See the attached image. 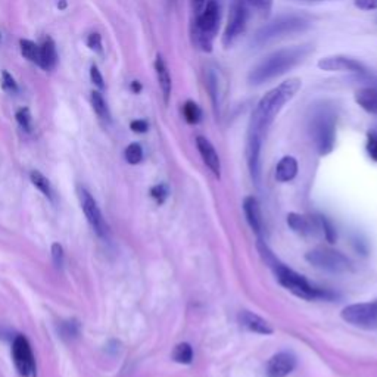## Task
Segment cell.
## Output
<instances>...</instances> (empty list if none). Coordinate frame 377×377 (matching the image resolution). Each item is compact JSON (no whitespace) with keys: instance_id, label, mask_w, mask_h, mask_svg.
Listing matches in <instances>:
<instances>
[{"instance_id":"7c38bea8","label":"cell","mask_w":377,"mask_h":377,"mask_svg":"<svg viewBox=\"0 0 377 377\" xmlns=\"http://www.w3.org/2000/svg\"><path fill=\"white\" fill-rule=\"evenodd\" d=\"M80 204L81 209L84 212V216L92 225V229L99 234V236H105L106 234V223L102 217V212H100V208L97 207V202L93 199V196L86 191V188H81L80 191Z\"/></svg>"},{"instance_id":"6da1fadb","label":"cell","mask_w":377,"mask_h":377,"mask_svg":"<svg viewBox=\"0 0 377 377\" xmlns=\"http://www.w3.org/2000/svg\"><path fill=\"white\" fill-rule=\"evenodd\" d=\"M300 87H303V81H300V79L294 77L275 86L274 89L264 95L259 99L255 111L252 112V117H250L249 134L264 137V134L270 129V125L280 114V111L296 96Z\"/></svg>"},{"instance_id":"5b68a950","label":"cell","mask_w":377,"mask_h":377,"mask_svg":"<svg viewBox=\"0 0 377 377\" xmlns=\"http://www.w3.org/2000/svg\"><path fill=\"white\" fill-rule=\"evenodd\" d=\"M311 136L320 155H329L336 142V115L332 108L320 106L311 117Z\"/></svg>"},{"instance_id":"83f0119b","label":"cell","mask_w":377,"mask_h":377,"mask_svg":"<svg viewBox=\"0 0 377 377\" xmlns=\"http://www.w3.org/2000/svg\"><path fill=\"white\" fill-rule=\"evenodd\" d=\"M173 360L180 364H191L193 360V349L188 344H180L174 348Z\"/></svg>"},{"instance_id":"ab89813d","label":"cell","mask_w":377,"mask_h":377,"mask_svg":"<svg viewBox=\"0 0 377 377\" xmlns=\"http://www.w3.org/2000/svg\"><path fill=\"white\" fill-rule=\"evenodd\" d=\"M130 129L134 131V133H146L147 131V129H149V124H147V121H145V120H134V121H131V124H130Z\"/></svg>"},{"instance_id":"1f68e13d","label":"cell","mask_w":377,"mask_h":377,"mask_svg":"<svg viewBox=\"0 0 377 377\" xmlns=\"http://www.w3.org/2000/svg\"><path fill=\"white\" fill-rule=\"evenodd\" d=\"M168 186L167 184H157L150 188V195L157 200L158 204H164L166 199L168 198Z\"/></svg>"},{"instance_id":"484cf974","label":"cell","mask_w":377,"mask_h":377,"mask_svg":"<svg viewBox=\"0 0 377 377\" xmlns=\"http://www.w3.org/2000/svg\"><path fill=\"white\" fill-rule=\"evenodd\" d=\"M19 47H21V54L22 56L30 61V62H34V64H39V54H40V46H37L34 42L31 40H27V39H22L19 40Z\"/></svg>"},{"instance_id":"30bf717a","label":"cell","mask_w":377,"mask_h":377,"mask_svg":"<svg viewBox=\"0 0 377 377\" xmlns=\"http://www.w3.org/2000/svg\"><path fill=\"white\" fill-rule=\"evenodd\" d=\"M12 360H14L15 367L22 377L37 376V364L31 345L29 339L22 335L17 336L14 339V344H12Z\"/></svg>"},{"instance_id":"8fae6325","label":"cell","mask_w":377,"mask_h":377,"mask_svg":"<svg viewBox=\"0 0 377 377\" xmlns=\"http://www.w3.org/2000/svg\"><path fill=\"white\" fill-rule=\"evenodd\" d=\"M319 68L321 71L328 72H353L358 75H367L369 70L362 64V62L348 58L344 55H333V56H326L319 61Z\"/></svg>"},{"instance_id":"7a4b0ae2","label":"cell","mask_w":377,"mask_h":377,"mask_svg":"<svg viewBox=\"0 0 377 377\" xmlns=\"http://www.w3.org/2000/svg\"><path fill=\"white\" fill-rule=\"evenodd\" d=\"M311 52L310 46H292L273 52L250 70L248 80L250 84L261 86L270 80L280 77L300 64Z\"/></svg>"},{"instance_id":"7402d4cb","label":"cell","mask_w":377,"mask_h":377,"mask_svg":"<svg viewBox=\"0 0 377 377\" xmlns=\"http://www.w3.org/2000/svg\"><path fill=\"white\" fill-rule=\"evenodd\" d=\"M296 174H298V161L294 157L282 158L278 167H275V179H278V182L282 183L291 182L296 177Z\"/></svg>"},{"instance_id":"3957f363","label":"cell","mask_w":377,"mask_h":377,"mask_svg":"<svg viewBox=\"0 0 377 377\" xmlns=\"http://www.w3.org/2000/svg\"><path fill=\"white\" fill-rule=\"evenodd\" d=\"M258 250H259L261 257L264 258V261L268 264V267L275 274V278H278L279 283L283 287H286L289 292H292L295 296L307 299V300H312V299L326 296V294L319 291L317 287L311 286L304 275H300L296 271H294L292 268L286 267L283 262H280L278 258L274 257V254L268 249V246L261 241H258Z\"/></svg>"},{"instance_id":"ffe728a7","label":"cell","mask_w":377,"mask_h":377,"mask_svg":"<svg viewBox=\"0 0 377 377\" xmlns=\"http://www.w3.org/2000/svg\"><path fill=\"white\" fill-rule=\"evenodd\" d=\"M39 65L45 71H52L58 65V50L55 42L47 37L40 46V54H39Z\"/></svg>"},{"instance_id":"9c48e42d","label":"cell","mask_w":377,"mask_h":377,"mask_svg":"<svg viewBox=\"0 0 377 377\" xmlns=\"http://www.w3.org/2000/svg\"><path fill=\"white\" fill-rule=\"evenodd\" d=\"M342 319L355 328L377 330V300L348 305L341 312Z\"/></svg>"},{"instance_id":"b9f144b4","label":"cell","mask_w":377,"mask_h":377,"mask_svg":"<svg viewBox=\"0 0 377 377\" xmlns=\"http://www.w3.org/2000/svg\"><path fill=\"white\" fill-rule=\"evenodd\" d=\"M193 5H195V8L198 10H200V9L204 8V5H205V0H193Z\"/></svg>"},{"instance_id":"277c9868","label":"cell","mask_w":377,"mask_h":377,"mask_svg":"<svg viewBox=\"0 0 377 377\" xmlns=\"http://www.w3.org/2000/svg\"><path fill=\"white\" fill-rule=\"evenodd\" d=\"M310 27H311V21L310 18L304 15H295V14L280 15L275 19L270 21L268 24L262 25V27L255 33L252 45L257 47H262L264 45H268L274 40L283 39V37L305 31Z\"/></svg>"},{"instance_id":"8d00e7d4","label":"cell","mask_w":377,"mask_h":377,"mask_svg":"<svg viewBox=\"0 0 377 377\" xmlns=\"http://www.w3.org/2000/svg\"><path fill=\"white\" fill-rule=\"evenodd\" d=\"M87 46L92 50H96V52H102V37L97 33L90 34L89 39H87Z\"/></svg>"},{"instance_id":"e575fe53","label":"cell","mask_w":377,"mask_h":377,"mask_svg":"<svg viewBox=\"0 0 377 377\" xmlns=\"http://www.w3.org/2000/svg\"><path fill=\"white\" fill-rule=\"evenodd\" d=\"M366 147H367V154L370 155V158L377 162V133L374 131L369 133Z\"/></svg>"},{"instance_id":"d590c367","label":"cell","mask_w":377,"mask_h":377,"mask_svg":"<svg viewBox=\"0 0 377 377\" xmlns=\"http://www.w3.org/2000/svg\"><path fill=\"white\" fill-rule=\"evenodd\" d=\"M52 259L58 268L62 267V264H64V248H62V245L58 242L52 245Z\"/></svg>"},{"instance_id":"d6a6232c","label":"cell","mask_w":377,"mask_h":377,"mask_svg":"<svg viewBox=\"0 0 377 377\" xmlns=\"http://www.w3.org/2000/svg\"><path fill=\"white\" fill-rule=\"evenodd\" d=\"M2 89L8 93H17L18 92V84L15 79L8 71H2Z\"/></svg>"},{"instance_id":"8992f818","label":"cell","mask_w":377,"mask_h":377,"mask_svg":"<svg viewBox=\"0 0 377 377\" xmlns=\"http://www.w3.org/2000/svg\"><path fill=\"white\" fill-rule=\"evenodd\" d=\"M218 27H220V5L216 0H208L195 21L193 39L199 49H202L204 52H211L214 40H216V35L218 33Z\"/></svg>"},{"instance_id":"f546056e","label":"cell","mask_w":377,"mask_h":377,"mask_svg":"<svg viewBox=\"0 0 377 377\" xmlns=\"http://www.w3.org/2000/svg\"><path fill=\"white\" fill-rule=\"evenodd\" d=\"M15 118H17V122L19 124V127L25 133H31L33 131V118H31L29 108L18 109L17 114H15Z\"/></svg>"},{"instance_id":"4fadbf2b","label":"cell","mask_w":377,"mask_h":377,"mask_svg":"<svg viewBox=\"0 0 377 377\" xmlns=\"http://www.w3.org/2000/svg\"><path fill=\"white\" fill-rule=\"evenodd\" d=\"M296 367V358L292 353H279L270 358L267 362L268 377H286Z\"/></svg>"},{"instance_id":"ee69618b","label":"cell","mask_w":377,"mask_h":377,"mask_svg":"<svg viewBox=\"0 0 377 377\" xmlns=\"http://www.w3.org/2000/svg\"><path fill=\"white\" fill-rule=\"evenodd\" d=\"M305 2H324V0H305Z\"/></svg>"},{"instance_id":"836d02e7","label":"cell","mask_w":377,"mask_h":377,"mask_svg":"<svg viewBox=\"0 0 377 377\" xmlns=\"http://www.w3.org/2000/svg\"><path fill=\"white\" fill-rule=\"evenodd\" d=\"M246 5L252 6L257 9L261 14H268L271 6H273V0H245Z\"/></svg>"},{"instance_id":"52a82bcc","label":"cell","mask_w":377,"mask_h":377,"mask_svg":"<svg viewBox=\"0 0 377 377\" xmlns=\"http://www.w3.org/2000/svg\"><path fill=\"white\" fill-rule=\"evenodd\" d=\"M305 259L311 266L329 273H346L353 268V264L341 252L333 249H314L305 255Z\"/></svg>"},{"instance_id":"74e56055","label":"cell","mask_w":377,"mask_h":377,"mask_svg":"<svg viewBox=\"0 0 377 377\" xmlns=\"http://www.w3.org/2000/svg\"><path fill=\"white\" fill-rule=\"evenodd\" d=\"M90 79H92L93 84H96L100 90L105 89L104 77H102V74H100V71H99V68L96 65H92V68H90Z\"/></svg>"},{"instance_id":"60d3db41","label":"cell","mask_w":377,"mask_h":377,"mask_svg":"<svg viewBox=\"0 0 377 377\" xmlns=\"http://www.w3.org/2000/svg\"><path fill=\"white\" fill-rule=\"evenodd\" d=\"M130 87H131V90H133L134 93H141L142 89H143L142 83H139V81H133V83L130 84Z\"/></svg>"},{"instance_id":"e0dca14e","label":"cell","mask_w":377,"mask_h":377,"mask_svg":"<svg viewBox=\"0 0 377 377\" xmlns=\"http://www.w3.org/2000/svg\"><path fill=\"white\" fill-rule=\"evenodd\" d=\"M239 321H241L242 328H245L249 332L259 333V335H271L273 333L271 326L254 312L242 311L241 314H239Z\"/></svg>"},{"instance_id":"f1b7e54d","label":"cell","mask_w":377,"mask_h":377,"mask_svg":"<svg viewBox=\"0 0 377 377\" xmlns=\"http://www.w3.org/2000/svg\"><path fill=\"white\" fill-rule=\"evenodd\" d=\"M124 157H125V159H127L129 164L136 166V164H139V162H142V159H143V149L139 143H131L125 147Z\"/></svg>"},{"instance_id":"ac0fdd59","label":"cell","mask_w":377,"mask_h":377,"mask_svg":"<svg viewBox=\"0 0 377 377\" xmlns=\"http://www.w3.org/2000/svg\"><path fill=\"white\" fill-rule=\"evenodd\" d=\"M243 211H245V216H246V220H248V223L250 225V229H252L257 234H261L262 227H264L262 214H261V208H259L258 200L254 196L245 198Z\"/></svg>"},{"instance_id":"7bdbcfd3","label":"cell","mask_w":377,"mask_h":377,"mask_svg":"<svg viewBox=\"0 0 377 377\" xmlns=\"http://www.w3.org/2000/svg\"><path fill=\"white\" fill-rule=\"evenodd\" d=\"M58 8H59L61 10H64V9L67 8V0H59V2H58Z\"/></svg>"},{"instance_id":"ba28073f","label":"cell","mask_w":377,"mask_h":377,"mask_svg":"<svg viewBox=\"0 0 377 377\" xmlns=\"http://www.w3.org/2000/svg\"><path fill=\"white\" fill-rule=\"evenodd\" d=\"M248 5L245 0H234L230 6V14L225 25L224 35H223V45L225 49L233 46V43L241 37L248 25Z\"/></svg>"},{"instance_id":"5bb4252c","label":"cell","mask_w":377,"mask_h":377,"mask_svg":"<svg viewBox=\"0 0 377 377\" xmlns=\"http://www.w3.org/2000/svg\"><path fill=\"white\" fill-rule=\"evenodd\" d=\"M196 146L200 157H202L205 166L212 171V174L216 175V177H220L221 174V162H220V157L217 154L216 147L214 145L207 139L204 136H198L196 137Z\"/></svg>"},{"instance_id":"4dcf8cb0","label":"cell","mask_w":377,"mask_h":377,"mask_svg":"<svg viewBox=\"0 0 377 377\" xmlns=\"http://www.w3.org/2000/svg\"><path fill=\"white\" fill-rule=\"evenodd\" d=\"M319 225H320V230L323 232L324 237L328 239V242L333 243L336 241V230L333 229V225L329 223V220L324 218V217H319Z\"/></svg>"},{"instance_id":"f35d334b","label":"cell","mask_w":377,"mask_h":377,"mask_svg":"<svg viewBox=\"0 0 377 377\" xmlns=\"http://www.w3.org/2000/svg\"><path fill=\"white\" fill-rule=\"evenodd\" d=\"M354 5L361 10H376L377 0H354Z\"/></svg>"},{"instance_id":"cb8c5ba5","label":"cell","mask_w":377,"mask_h":377,"mask_svg":"<svg viewBox=\"0 0 377 377\" xmlns=\"http://www.w3.org/2000/svg\"><path fill=\"white\" fill-rule=\"evenodd\" d=\"M92 106H93L95 112H96L97 117L100 120H105V121L111 120V114H109V108L106 105V100L104 99L102 93L97 92V90L92 92Z\"/></svg>"},{"instance_id":"d4e9b609","label":"cell","mask_w":377,"mask_h":377,"mask_svg":"<svg viewBox=\"0 0 377 377\" xmlns=\"http://www.w3.org/2000/svg\"><path fill=\"white\" fill-rule=\"evenodd\" d=\"M183 117L188 124H198L202 120V109L195 100H187L183 105Z\"/></svg>"},{"instance_id":"d6986e66","label":"cell","mask_w":377,"mask_h":377,"mask_svg":"<svg viewBox=\"0 0 377 377\" xmlns=\"http://www.w3.org/2000/svg\"><path fill=\"white\" fill-rule=\"evenodd\" d=\"M155 71H157V79H158L159 89L162 92V96H164V102L168 104L170 97H171L173 81H171V75H170V71H168L166 61L162 59L161 55H158L157 59H155Z\"/></svg>"},{"instance_id":"603a6c76","label":"cell","mask_w":377,"mask_h":377,"mask_svg":"<svg viewBox=\"0 0 377 377\" xmlns=\"http://www.w3.org/2000/svg\"><path fill=\"white\" fill-rule=\"evenodd\" d=\"M205 87L209 95V99L212 102V108L218 112L220 100H221V92H220V79L216 70H208L205 74Z\"/></svg>"},{"instance_id":"44dd1931","label":"cell","mask_w":377,"mask_h":377,"mask_svg":"<svg viewBox=\"0 0 377 377\" xmlns=\"http://www.w3.org/2000/svg\"><path fill=\"white\" fill-rule=\"evenodd\" d=\"M355 102L369 114L377 115V86L361 87L355 92Z\"/></svg>"},{"instance_id":"2e32d148","label":"cell","mask_w":377,"mask_h":377,"mask_svg":"<svg viewBox=\"0 0 377 377\" xmlns=\"http://www.w3.org/2000/svg\"><path fill=\"white\" fill-rule=\"evenodd\" d=\"M287 224L294 232H296L298 234H303V236H311L317 230H320L319 218L304 217V216H300V214H295V212L289 214L287 216Z\"/></svg>"},{"instance_id":"9a60e30c","label":"cell","mask_w":377,"mask_h":377,"mask_svg":"<svg viewBox=\"0 0 377 377\" xmlns=\"http://www.w3.org/2000/svg\"><path fill=\"white\" fill-rule=\"evenodd\" d=\"M264 137L257 134H248V143H246V158L248 166L250 170L252 177L258 182L259 180V170H261V146H262Z\"/></svg>"},{"instance_id":"4316f807","label":"cell","mask_w":377,"mask_h":377,"mask_svg":"<svg viewBox=\"0 0 377 377\" xmlns=\"http://www.w3.org/2000/svg\"><path fill=\"white\" fill-rule=\"evenodd\" d=\"M30 179H31V183L39 188V191L49 199H52V186H50V182L47 180V177H45V175L40 173V171H31L30 174Z\"/></svg>"}]
</instances>
